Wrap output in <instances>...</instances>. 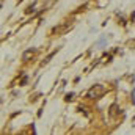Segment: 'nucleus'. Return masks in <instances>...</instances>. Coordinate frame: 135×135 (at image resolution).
<instances>
[{"instance_id": "1", "label": "nucleus", "mask_w": 135, "mask_h": 135, "mask_svg": "<svg viewBox=\"0 0 135 135\" xmlns=\"http://www.w3.org/2000/svg\"><path fill=\"white\" fill-rule=\"evenodd\" d=\"M105 86L101 85V83H98V85H94V86H91L90 90H88V93H86V96L90 98V99H99L102 98L104 94H105Z\"/></svg>"}, {"instance_id": "2", "label": "nucleus", "mask_w": 135, "mask_h": 135, "mask_svg": "<svg viewBox=\"0 0 135 135\" xmlns=\"http://www.w3.org/2000/svg\"><path fill=\"white\" fill-rule=\"evenodd\" d=\"M35 52H36V50H32V49H30V50H27V52H25V54H24V57H22V60H24V61H27V60H28V58H30V57H32V55H33Z\"/></svg>"}]
</instances>
